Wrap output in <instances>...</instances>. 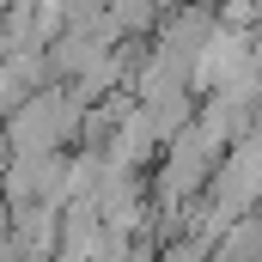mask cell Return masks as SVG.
Masks as SVG:
<instances>
[]
</instances>
